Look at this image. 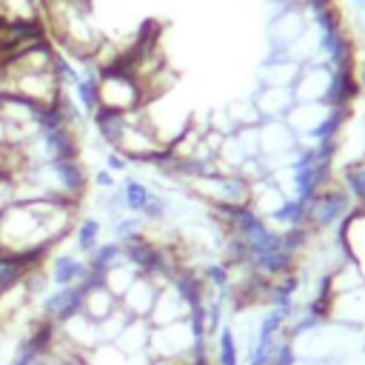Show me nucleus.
Wrapping results in <instances>:
<instances>
[{
  "instance_id": "f257e3e1",
  "label": "nucleus",
  "mask_w": 365,
  "mask_h": 365,
  "mask_svg": "<svg viewBox=\"0 0 365 365\" xmlns=\"http://www.w3.org/2000/svg\"><path fill=\"white\" fill-rule=\"evenodd\" d=\"M145 106V94L140 80L125 71L123 66H111L100 71L97 80V108L114 111V114H134Z\"/></svg>"
},
{
  "instance_id": "f03ea898",
  "label": "nucleus",
  "mask_w": 365,
  "mask_h": 365,
  "mask_svg": "<svg viewBox=\"0 0 365 365\" xmlns=\"http://www.w3.org/2000/svg\"><path fill=\"white\" fill-rule=\"evenodd\" d=\"M111 151H117L120 157H125L128 165H151L165 148L160 145L157 134L151 131V125H148V120H145V114L140 108V111H134V114L125 117V125H123L120 137L114 140Z\"/></svg>"
},
{
  "instance_id": "7ed1b4c3",
  "label": "nucleus",
  "mask_w": 365,
  "mask_h": 365,
  "mask_svg": "<svg viewBox=\"0 0 365 365\" xmlns=\"http://www.w3.org/2000/svg\"><path fill=\"white\" fill-rule=\"evenodd\" d=\"M354 211V202L351 197L345 194V188L334 180L328 182L322 191H317L311 200H308V208H305V228L314 231V234H331L339 228V222Z\"/></svg>"
},
{
  "instance_id": "20e7f679",
  "label": "nucleus",
  "mask_w": 365,
  "mask_h": 365,
  "mask_svg": "<svg viewBox=\"0 0 365 365\" xmlns=\"http://www.w3.org/2000/svg\"><path fill=\"white\" fill-rule=\"evenodd\" d=\"M257 137H259V160L268 168V174L285 168L299 148V137L285 120H262L257 125Z\"/></svg>"
},
{
  "instance_id": "39448f33",
  "label": "nucleus",
  "mask_w": 365,
  "mask_h": 365,
  "mask_svg": "<svg viewBox=\"0 0 365 365\" xmlns=\"http://www.w3.org/2000/svg\"><path fill=\"white\" fill-rule=\"evenodd\" d=\"M308 14L299 6H282L268 17V54H285L305 31H308Z\"/></svg>"
},
{
  "instance_id": "423d86ee",
  "label": "nucleus",
  "mask_w": 365,
  "mask_h": 365,
  "mask_svg": "<svg viewBox=\"0 0 365 365\" xmlns=\"http://www.w3.org/2000/svg\"><path fill=\"white\" fill-rule=\"evenodd\" d=\"M334 91V68L325 63H305L299 66L294 97L297 103H328Z\"/></svg>"
},
{
  "instance_id": "0eeeda50",
  "label": "nucleus",
  "mask_w": 365,
  "mask_h": 365,
  "mask_svg": "<svg viewBox=\"0 0 365 365\" xmlns=\"http://www.w3.org/2000/svg\"><path fill=\"white\" fill-rule=\"evenodd\" d=\"M46 274L51 279V288H71V285H83L91 271L83 254L71 251V248H57L48 259H46Z\"/></svg>"
},
{
  "instance_id": "6e6552de",
  "label": "nucleus",
  "mask_w": 365,
  "mask_h": 365,
  "mask_svg": "<svg viewBox=\"0 0 365 365\" xmlns=\"http://www.w3.org/2000/svg\"><path fill=\"white\" fill-rule=\"evenodd\" d=\"M194 314V299L171 279L168 285L160 288L157 294V302L148 314V325L157 328V325H171V322H180V319H188Z\"/></svg>"
},
{
  "instance_id": "1a4fd4ad",
  "label": "nucleus",
  "mask_w": 365,
  "mask_h": 365,
  "mask_svg": "<svg viewBox=\"0 0 365 365\" xmlns=\"http://www.w3.org/2000/svg\"><path fill=\"white\" fill-rule=\"evenodd\" d=\"M248 97L257 106V111H259L262 120H285L288 111L297 103L294 88H288V86H259L257 83V88Z\"/></svg>"
},
{
  "instance_id": "9d476101",
  "label": "nucleus",
  "mask_w": 365,
  "mask_h": 365,
  "mask_svg": "<svg viewBox=\"0 0 365 365\" xmlns=\"http://www.w3.org/2000/svg\"><path fill=\"white\" fill-rule=\"evenodd\" d=\"M120 308V299L97 279V277H88L83 285H80V311L94 319V322H103L108 314H114Z\"/></svg>"
},
{
  "instance_id": "9b49d317",
  "label": "nucleus",
  "mask_w": 365,
  "mask_h": 365,
  "mask_svg": "<svg viewBox=\"0 0 365 365\" xmlns=\"http://www.w3.org/2000/svg\"><path fill=\"white\" fill-rule=\"evenodd\" d=\"M157 294H160V285H157L151 277L140 274V277L128 285V291L120 297V308H123L128 317H134V319H148V314H151V308H154V302H157Z\"/></svg>"
},
{
  "instance_id": "f8f14e48",
  "label": "nucleus",
  "mask_w": 365,
  "mask_h": 365,
  "mask_svg": "<svg viewBox=\"0 0 365 365\" xmlns=\"http://www.w3.org/2000/svg\"><path fill=\"white\" fill-rule=\"evenodd\" d=\"M57 331L63 334L66 342H71L77 351H83V354H88V356L100 348V331H97V322L88 319L83 311L66 317V319L57 325Z\"/></svg>"
},
{
  "instance_id": "ddd939ff",
  "label": "nucleus",
  "mask_w": 365,
  "mask_h": 365,
  "mask_svg": "<svg viewBox=\"0 0 365 365\" xmlns=\"http://www.w3.org/2000/svg\"><path fill=\"white\" fill-rule=\"evenodd\" d=\"M325 285H328L331 297H345V294L365 291V271H362V262H359L356 257L342 259L339 265H334V268L325 274Z\"/></svg>"
},
{
  "instance_id": "4468645a",
  "label": "nucleus",
  "mask_w": 365,
  "mask_h": 365,
  "mask_svg": "<svg viewBox=\"0 0 365 365\" xmlns=\"http://www.w3.org/2000/svg\"><path fill=\"white\" fill-rule=\"evenodd\" d=\"M299 74V66L288 60L285 54H265V60L257 68V83L259 86H288L294 88Z\"/></svg>"
},
{
  "instance_id": "2eb2a0df",
  "label": "nucleus",
  "mask_w": 365,
  "mask_h": 365,
  "mask_svg": "<svg viewBox=\"0 0 365 365\" xmlns=\"http://www.w3.org/2000/svg\"><path fill=\"white\" fill-rule=\"evenodd\" d=\"M148 336H151L148 319H131V322L123 328V334L117 336L114 348H117L123 356L137 359V356H145V351H148Z\"/></svg>"
},
{
  "instance_id": "dca6fc26",
  "label": "nucleus",
  "mask_w": 365,
  "mask_h": 365,
  "mask_svg": "<svg viewBox=\"0 0 365 365\" xmlns=\"http://www.w3.org/2000/svg\"><path fill=\"white\" fill-rule=\"evenodd\" d=\"M68 240L74 242L71 251H77L83 257L91 254L103 242V220L97 214H80V220H77V225H74V231H71Z\"/></svg>"
},
{
  "instance_id": "f3484780",
  "label": "nucleus",
  "mask_w": 365,
  "mask_h": 365,
  "mask_svg": "<svg viewBox=\"0 0 365 365\" xmlns=\"http://www.w3.org/2000/svg\"><path fill=\"white\" fill-rule=\"evenodd\" d=\"M137 277H140L137 265H134V262L125 257V251H123V257H120V259H114V262H111V265H108V268H106V271H103L97 279H100V282H103V285H106V288H108V291H111V294L120 299V297L128 291V285H131Z\"/></svg>"
},
{
  "instance_id": "a211bd4d",
  "label": "nucleus",
  "mask_w": 365,
  "mask_h": 365,
  "mask_svg": "<svg viewBox=\"0 0 365 365\" xmlns=\"http://www.w3.org/2000/svg\"><path fill=\"white\" fill-rule=\"evenodd\" d=\"M336 182L345 188L354 208L365 211V157H356V160L345 163L342 171L336 174Z\"/></svg>"
},
{
  "instance_id": "6ab92c4d",
  "label": "nucleus",
  "mask_w": 365,
  "mask_h": 365,
  "mask_svg": "<svg viewBox=\"0 0 365 365\" xmlns=\"http://www.w3.org/2000/svg\"><path fill=\"white\" fill-rule=\"evenodd\" d=\"M117 191H120V200H123L125 214H143V208H145V202H148V194H151V185H148L145 180H140L137 174L125 171V174L120 177Z\"/></svg>"
},
{
  "instance_id": "aec40b11",
  "label": "nucleus",
  "mask_w": 365,
  "mask_h": 365,
  "mask_svg": "<svg viewBox=\"0 0 365 365\" xmlns=\"http://www.w3.org/2000/svg\"><path fill=\"white\" fill-rule=\"evenodd\" d=\"M225 120L231 123V128H245V125H259L262 117L257 111V106L251 103V97H240V100H231L225 108H222Z\"/></svg>"
},
{
  "instance_id": "412c9836",
  "label": "nucleus",
  "mask_w": 365,
  "mask_h": 365,
  "mask_svg": "<svg viewBox=\"0 0 365 365\" xmlns=\"http://www.w3.org/2000/svg\"><path fill=\"white\" fill-rule=\"evenodd\" d=\"M134 317H128L123 308H117L114 314H108L103 322H97V331H100V345H114L117 336L123 334V328L131 322Z\"/></svg>"
},
{
  "instance_id": "4be33fe9",
  "label": "nucleus",
  "mask_w": 365,
  "mask_h": 365,
  "mask_svg": "<svg viewBox=\"0 0 365 365\" xmlns=\"http://www.w3.org/2000/svg\"><path fill=\"white\" fill-rule=\"evenodd\" d=\"M91 185L100 188V191H114V188L120 185V180H117L114 171H108L106 165H100L97 171H91Z\"/></svg>"
},
{
  "instance_id": "5701e85b",
  "label": "nucleus",
  "mask_w": 365,
  "mask_h": 365,
  "mask_svg": "<svg viewBox=\"0 0 365 365\" xmlns=\"http://www.w3.org/2000/svg\"><path fill=\"white\" fill-rule=\"evenodd\" d=\"M14 200H17V194H14V177L3 174V177H0V217H3V211H6Z\"/></svg>"
},
{
  "instance_id": "b1692460",
  "label": "nucleus",
  "mask_w": 365,
  "mask_h": 365,
  "mask_svg": "<svg viewBox=\"0 0 365 365\" xmlns=\"http://www.w3.org/2000/svg\"><path fill=\"white\" fill-rule=\"evenodd\" d=\"M11 362H14V365H46L43 359H34V356H14Z\"/></svg>"
},
{
  "instance_id": "393cba45",
  "label": "nucleus",
  "mask_w": 365,
  "mask_h": 365,
  "mask_svg": "<svg viewBox=\"0 0 365 365\" xmlns=\"http://www.w3.org/2000/svg\"><path fill=\"white\" fill-rule=\"evenodd\" d=\"M351 3H354L356 9H362V6H365V0H351Z\"/></svg>"
}]
</instances>
